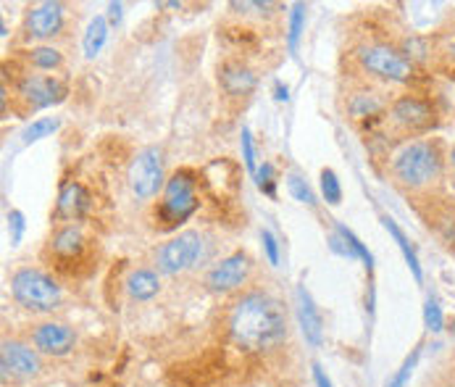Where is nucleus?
<instances>
[{"label":"nucleus","instance_id":"f257e3e1","mask_svg":"<svg viewBox=\"0 0 455 387\" xmlns=\"http://www.w3.org/2000/svg\"><path fill=\"white\" fill-rule=\"evenodd\" d=\"M227 329L235 345L245 351H269L287 337V313L269 292H245L229 308Z\"/></svg>","mask_w":455,"mask_h":387},{"label":"nucleus","instance_id":"f03ea898","mask_svg":"<svg viewBox=\"0 0 455 387\" xmlns=\"http://www.w3.org/2000/svg\"><path fill=\"white\" fill-rule=\"evenodd\" d=\"M443 172V156L437 143H408L392 156V174L400 185L419 190L432 185Z\"/></svg>","mask_w":455,"mask_h":387},{"label":"nucleus","instance_id":"7ed1b4c3","mask_svg":"<svg viewBox=\"0 0 455 387\" xmlns=\"http://www.w3.org/2000/svg\"><path fill=\"white\" fill-rule=\"evenodd\" d=\"M197 205H200V200H197V188H195L192 174L189 172L172 174L164 185V193L158 197V205L153 213L156 229H161V232L177 229L197 211Z\"/></svg>","mask_w":455,"mask_h":387},{"label":"nucleus","instance_id":"20e7f679","mask_svg":"<svg viewBox=\"0 0 455 387\" xmlns=\"http://www.w3.org/2000/svg\"><path fill=\"white\" fill-rule=\"evenodd\" d=\"M45 256L50 259V267H56L61 275H82L90 269L92 240L80 224H64L53 232Z\"/></svg>","mask_w":455,"mask_h":387},{"label":"nucleus","instance_id":"39448f33","mask_svg":"<svg viewBox=\"0 0 455 387\" xmlns=\"http://www.w3.org/2000/svg\"><path fill=\"white\" fill-rule=\"evenodd\" d=\"M11 295L21 308L32 313H53L56 308H61V300H64L61 285L50 275L40 269H29V267L13 272Z\"/></svg>","mask_w":455,"mask_h":387},{"label":"nucleus","instance_id":"423d86ee","mask_svg":"<svg viewBox=\"0 0 455 387\" xmlns=\"http://www.w3.org/2000/svg\"><path fill=\"white\" fill-rule=\"evenodd\" d=\"M205 256V237L195 229L180 232L156 251V267L161 275H182L197 267Z\"/></svg>","mask_w":455,"mask_h":387},{"label":"nucleus","instance_id":"0eeeda50","mask_svg":"<svg viewBox=\"0 0 455 387\" xmlns=\"http://www.w3.org/2000/svg\"><path fill=\"white\" fill-rule=\"evenodd\" d=\"M359 61L364 66V72L387 80V82H408L413 77V64L411 58H405L400 50H395L392 45H364L359 50Z\"/></svg>","mask_w":455,"mask_h":387},{"label":"nucleus","instance_id":"6e6552de","mask_svg":"<svg viewBox=\"0 0 455 387\" xmlns=\"http://www.w3.org/2000/svg\"><path fill=\"white\" fill-rule=\"evenodd\" d=\"M166 180H164V153L161 148H145L135 156L132 166H129V188L140 200H150L156 197L158 190H164Z\"/></svg>","mask_w":455,"mask_h":387},{"label":"nucleus","instance_id":"1a4fd4ad","mask_svg":"<svg viewBox=\"0 0 455 387\" xmlns=\"http://www.w3.org/2000/svg\"><path fill=\"white\" fill-rule=\"evenodd\" d=\"M40 369H42V361H40V353L35 348H29L27 343H19V340H3V348H0L3 383L32 380L40 375Z\"/></svg>","mask_w":455,"mask_h":387},{"label":"nucleus","instance_id":"9d476101","mask_svg":"<svg viewBox=\"0 0 455 387\" xmlns=\"http://www.w3.org/2000/svg\"><path fill=\"white\" fill-rule=\"evenodd\" d=\"M251 269H253V264H251V256L248 253H243V251L229 253L227 259L216 261L208 269L205 288L211 292H216V295H227V292L237 290V288H243L248 283Z\"/></svg>","mask_w":455,"mask_h":387},{"label":"nucleus","instance_id":"9b49d317","mask_svg":"<svg viewBox=\"0 0 455 387\" xmlns=\"http://www.w3.org/2000/svg\"><path fill=\"white\" fill-rule=\"evenodd\" d=\"M19 100H24L27 108L40 111V108H50L56 103H61L66 97V85L58 77H48V74H24L16 85Z\"/></svg>","mask_w":455,"mask_h":387},{"label":"nucleus","instance_id":"f8f14e48","mask_svg":"<svg viewBox=\"0 0 455 387\" xmlns=\"http://www.w3.org/2000/svg\"><path fill=\"white\" fill-rule=\"evenodd\" d=\"M29 343L35 345L37 353H45V356H69L74 343H77V332L64 324V321H42L37 327H32L29 332Z\"/></svg>","mask_w":455,"mask_h":387},{"label":"nucleus","instance_id":"ddd939ff","mask_svg":"<svg viewBox=\"0 0 455 387\" xmlns=\"http://www.w3.org/2000/svg\"><path fill=\"white\" fill-rule=\"evenodd\" d=\"M64 29V5L45 0L27 11L24 19V35L27 40H50Z\"/></svg>","mask_w":455,"mask_h":387},{"label":"nucleus","instance_id":"4468645a","mask_svg":"<svg viewBox=\"0 0 455 387\" xmlns=\"http://www.w3.org/2000/svg\"><path fill=\"white\" fill-rule=\"evenodd\" d=\"M389 121L403 132H424L435 124V111L429 103L413 96L397 97L389 108Z\"/></svg>","mask_w":455,"mask_h":387},{"label":"nucleus","instance_id":"2eb2a0df","mask_svg":"<svg viewBox=\"0 0 455 387\" xmlns=\"http://www.w3.org/2000/svg\"><path fill=\"white\" fill-rule=\"evenodd\" d=\"M297 319H300V329H303V337L308 345L319 348L324 343V319H321V311L319 306L313 303L311 292L305 290V285H300L297 292Z\"/></svg>","mask_w":455,"mask_h":387},{"label":"nucleus","instance_id":"dca6fc26","mask_svg":"<svg viewBox=\"0 0 455 387\" xmlns=\"http://www.w3.org/2000/svg\"><path fill=\"white\" fill-rule=\"evenodd\" d=\"M90 193L82 182H66L58 193V205H56V213L61 219H66L69 224H74V219H82L90 208Z\"/></svg>","mask_w":455,"mask_h":387},{"label":"nucleus","instance_id":"f3484780","mask_svg":"<svg viewBox=\"0 0 455 387\" xmlns=\"http://www.w3.org/2000/svg\"><path fill=\"white\" fill-rule=\"evenodd\" d=\"M219 82H221V90L227 96L245 97L248 93H253V88H256V74L240 61H227L219 69Z\"/></svg>","mask_w":455,"mask_h":387},{"label":"nucleus","instance_id":"a211bd4d","mask_svg":"<svg viewBox=\"0 0 455 387\" xmlns=\"http://www.w3.org/2000/svg\"><path fill=\"white\" fill-rule=\"evenodd\" d=\"M161 290V280L153 269H135L127 277V292L132 300H153Z\"/></svg>","mask_w":455,"mask_h":387},{"label":"nucleus","instance_id":"6ab92c4d","mask_svg":"<svg viewBox=\"0 0 455 387\" xmlns=\"http://www.w3.org/2000/svg\"><path fill=\"white\" fill-rule=\"evenodd\" d=\"M382 224H384V229L395 237V243H397V248L403 251V256H405V264L411 267V272H413V277H416V283H421L424 280V275H421V264H419V256H416V251H413V245H411V240L405 237V232L395 224V219H389V216H382Z\"/></svg>","mask_w":455,"mask_h":387},{"label":"nucleus","instance_id":"aec40b11","mask_svg":"<svg viewBox=\"0 0 455 387\" xmlns=\"http://www.w3.org/2000/svg\"><path fill=\"white\" fill-rule=\"evenodd\" d=\"M108 19L105 16H95L90 21V27H88V32H85V40H82V48H85V56L88 58H95L100 50H103V45H105V40H108Z\"/></svg>","mask_w":455,"mask_h":387},{"label":"nucleus","instance_id":"412c9836","mask_svg":"<svg viewBox=\"0 0 455 387\" xmlns=\"http://www.w3.org/2000/svg\"><path fill=\"white\" fill-rule=\"evenodd\" d=\"M27 61L32 69H40V72H53L64 64V56L61 50L50 48V45H37V48H29L27 50Z\"/></svg>","mask_w":455,"mask_h":387},{"label":"nucleus","instance_id":"4be33fe9","mask_svg":"<svg viewBox=\"0 0 455 387\" xmlns=\"http://www.w3.org/2000/svg\"><path fill=\"white\" fill-rule=\"evenodd\" d=\"M384 108L382 97L376 93H353L348 100V111L353 119H368V116H376L379 111Z\"/></svg>","mask_w":455,"mask_h":387},{"label":"nucleus","instance_id":"5701e85b","mask_svg":"<svg viewBox=\"0 0 455 387\" xmlns=\"http://www.w3.org/2000/svg\"><path fill=\"white\" fill-rule=\"evenodd\" d=\"M335 229H337V237H340V240H343V243H345V245H348V248L353 251V256L364 259L366 269L371 272V269H374V256L368 253V248H366L364 243H361V240L356 237V232H351V229H348L345 224H343V221H335Z\"/></svg>","mask_w":455,"mask_h":387},{"label":"nucleus","instance_id":"b1692460","mask_svg":"<svg viewBox=\"0 0 455 387\" xmlns=\"http://www.w3.org/2000/svg\"><path fill=\"white\" fill-rule=\"evenodd\" d=\"M56 129H58V119H53V116H42V119L32 121V124L24 129V135H21V143H24V145H29V143H37V140H42V137L53 135Z\"/></svg>","mask_w":455,"mask_h":387},{"label":"nucleus","instance_id":"393cba45","mask_svg":"<svg viewBox=\"0 0 455 387\" xmlns=\"http://www.w3.org/2000/svg\"><path fill=\"white\" fill-rule=\"evenodd\" d=\"M303 24H305V5L303 3H295L292 11H289V35H287V45H289L292 53L297 50L300 35H303Z\"/></svg>","mask_w":455,"mask_h":387},{"label":"nucleus","instance_id":"a878e982","mask_svg":"<svg viewBox=\"0 0 455 387\" xmlns=\"http://www.w3.org/2000/svg\"><path fill=\"white\" fill-rule=\"evenodd\" d=\"M321 193L329 205H340L343 203V185L335 174V169H324L321 172Z\"/></svg>","mask_w":455,"mask_h":387},{"label":"nucleus","instance_id":"bb28decb","mask_svg":"<svg viewBox=\"0 0 455 387\" xmlns=\"http://www.w3.org/2000/svg\"><path fill=\"white\" fill-rule=\"evenodd\" d=\"M424 324L429 332H443L445 327V316H443V306L437 298H427L424 303Z\"/></svg>","mask_w":455,"mask_h":387},{"label":"nucleus","instance_id":"cd10ccee","mask_svg":"<svg viewBox=\"0 0 455 387\" xmlns=\"http://www.w3.org/2000/svg\"><path fill=\"white\" fill-rule=\"evenodd\" d=\"M287 188H289V193H292L295 200H300V203H305V205H316V195H313V190L308 188V182H305L303 177L289 174V177H287Z\"/></svg>","mask_w":455,"mask_h":387},{"label":"nucleus","instance_id":"c85d7f7f","mask_svg":"<svg viewBox=\"0 0 455 387\" xmlns=\"http://www.w3.org/2000/svg\"><path fill=\"white\" fill-rule=\"evenodd\" d=\"M256 185H258L261 193H266L269 197H276V180H274L272 164H264V166L256 172Z\"/></svg>","mask_w":455,"mask_h":387},{"label":"nucleus","instance_id":"c756f323","mask_svg":"<svg viewBox=\"0 0 455 387\" xmlns=\"http://www.w3.org/2000/svg\"><path fill=\"white\" fill-rule=\"evenodd\" d=\"M416 361H419V351H413L405 361H403V367L397 369V375L387 383V387H405L408 385V377H411V372L416 369Z\"/></svg>","mask_w":455,"mask_h":387},{"label":"nucleus","instance_id":"7c9ffc66","mask_svg":"<svg viewBox=\"0 0 455 387\" xmlns=\"http://www.w3.org/2000/svg\"><path fill=\"white\" fill-rule=\"evenodd\" d=\"M240 145H243V159H245V169L256 177V172H258V166H256V148H253V135H251V129H243V140H240Z\"/></svg>","mask_w":455,"mask_h":387},{"label":"nucleus","instance_id":"2f4dec72","mask_svg":"<svg viewBox=\"0 0 455 387\" xmlns=\"http://www.w3.org/2000/svg\"><path fill=\"white\" fill-rule=\"evenodd\" d=\"M8 229H11V245H19L24 237V213L21 211L8 213Z\"/></svg>","mask_w":455,"mask_h":387},{"label":"nucleus","instance_id":"473e14b6","mask_svg":"<svg viewBox=\"0 0 455 387\" xmlns=\"http://www.w3.org/2000/svg\"><path fill=\"white\" fill-rule=\"evenodd\" d=\"M261 240H264V251H266L269 264H272V267H279V243H276L274 232L264 229V232H261Z\"/></svg>","mask_w":455,"mask_h":387},{"label":"nucleus","instance_id":"72a5a7b5","mask_svg":"<svg viewBox=\"0 0 455 387\" xmlns=\"http://www.w3.org/2000/svg\"><path fill=\"white\" fill-rule=\"evenodd\" d=\"M124 16V5L121 3H108V24H119Z\"/></svg>","mask_w":455,"mask_h":387},{"label":"nucleus","instance_id":"f704fd0d","mask_svg":"<svg viewBox=\"0 0 455 387\" xmlns=\"http://www.w3.org/2000/svg\"><path fill=\"white\" fill-rule=\"evenodd\" d=\"M313 380H316V385L319 387H335L332 385V380L327 377V372H324L319 364H313Z\"/></svg>","mask_w":455,"mask_h":387},{"label":"nucleus","instance_id":"c9c22d12","mask_svg":"<svg viewBox=\"0 0 455 387\" xmlns=\"http://www.w3.org/2000/svg\"><path fill=\"white\" fill-rule=\"evenodd\" d=\"M274 90H276V100H287V93H289V90H287V85H281V82H276V85H274Z\"/></svg>","mask_w":455,"mask_h":387},{"label":"nucleus","instance_id":"e433bc0d","mask_svg":"<svg viewBox=\"0 0 455 387\" xmlns=\"http://www.w3.org/2000/svg\"><path fill=\"white\" fill-rule=\"evenodd\" d=\"M451 161H453V172H455V148H453V153H451Z\"/></svg>","mask_w":455,"mask_h":387}]
</instances>
